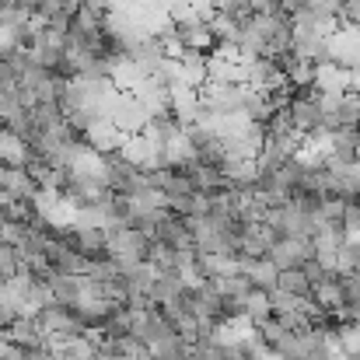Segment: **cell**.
<instances>
[{"label": "cell", "instance_id": "1", "mask_svg": "<svg viewBox=\"0 0 360 360\" xmlns=\"http://www.w3.org/2000/svg\"><path fill=\"white\" fill-rule=\"evenodd\" d=\"M21 49V42H18V35L11 32V28H4L0 25V60H7V56H14Z\"/></svg>", "mask_w": 360, "mask_h": 360}]
</instances>
